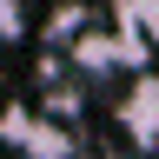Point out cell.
<instances>
[{
	"mask_svg": "<svg viewBox=\"0 0 159 159\" xmlns=\"http://www.w3.org/2000/svg\"><path fill=\"white\" fill-rule=\"evenodd\" d=\"M0 139H7L13 152H27V159H73L80 152V139L60 126V119L33 113V106H7L0 113Z\"/></svg>",
	"mask_w": 159,
	"mask_h": 159,
	"instance_id": "6da1fadb",
	"label": "cell"
},
{
	"mask_svg": "<svg viewBox=\"0 0 159 159\" xmlns=\"http://www.w3.org/2000/svg\"><path fill=\"white\" fill-rule=\"evenodd\" d=\"M66 53H73V66L80 73H93V80H106V73H119V66H133L139 53H146V40H139L133 27H80L73 40H66Z\"/></svg>",
	"mask_w": 159,
	"mask_h": 159,
	"instance_id": "7a4b0ae2",
	"label": "cell"
},
{
	"mask_svg": "<svg viewBox=\"0 0 159 159\" xmlns=\"http://www.w3.org/2000/svg\"><path fill=\"white\" fill-rule=\"evenodd\" d=\"M119 133L133 139V152L159 159V73H139L126 99H119Z\"/></svg>",
	"mask_w": 159,
	"mask_h": 159,
	"instance_id": "3957f363",
	"label": "cell"
},
{
	"mask_svg": "<svg viewBox=\"0 0 159 159\" xmlns=\"http://www.w3.org/2000/svg\"><path fill=\"white\" fill-rule=\"evenodd\" d=\"M80 27H93V7H80V0H66V7H53L47 20H40V33H47L53 47H66V40H73Z\"/></svg>",
	"mask_w": 159,
	"mask_h": 159,
	"instance_id": "277c9868",
	"label": "cell"
},
{
	"mask_svg": "<svg viewBox=\"0 0 159 159\" xmlns=\"http://www.w3.org/2000/svg\"><path fill=\"white\" fill-rule=\"evenodd\" d=\"M126 27L146 40V53H159V0H126Z\"/></svg>",
	"mask_w": 159,
	"mask_h": 159,
	"instance_id": "5b68a950",
	"label": "cell"
},
{
	"mask_svg": "<svg viewBox=\"0 0 159 159\" xmlns=\"http://www.w3.org/2000/svg\"><path fill=\"white\" fill-rule=\"evenodd\" d=\"M33 27H27V7H20V0H0V40H7V47H13V40H27Z\"/></svg>",
	"mask_w": 159,
	"mask_h": 159,
	"instance_id": "8992f818",
	"label": "cell"
},
{
	"mask_svg": "<svg viewBox=\"0 0 159 159\" xmlns=\"http://www.w3.org/2000/svg\"><path fill=\"white\" fill-rule=\"evenodd\" d=\"M139 159H146V152H139Z\"/></svg>",
	"mask_w": 159,
	"mask_h": 159,
	"instance_id": "52a82bcc",
	"label": "cell"
}]
</instances>
